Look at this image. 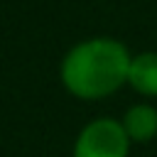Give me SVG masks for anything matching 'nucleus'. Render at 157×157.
<instances>
[{
	"instance_id": "nucleus-3",
	"label": "nucleus",
	"mask_w": 157,
	"mask_h": 157,
	"mask_svg": "<svg viewBox=\"0 0 157 157\" xmlns=\"http://www.w3.org/2000/svg\"><path fill=\"white\" fill-rule=\"evenodd\" d=\"M128 86L145 98H157V52L155 49L132 54L130 69H128Z\"/></svg>"
},
{
	"instance_id": "nucleus-4",
	"label": "nucleus",
	"mask_w": 157,
	"mask_h": 157,
	"mask_svg": "<svg viewBox=\"0 0 157 157\" xmlns=\"http://www.w3.org/2000/svg\"><path fill=\"white\" fill-rule=\"evenodd\" d=\"M120 125L130 142H150L157 137V108L150 103H135L125 110Z\"/></svg>"
},
{
	"instance_id": "nucleus-1",
	"label": "nucleus",
	"mask_w": 157,
	"mask_h": 157,
	"mask_svg": "<svg viewBox=\"0 0 157 157\" xmlns=\"http://www.w3.org/2000/svg\"><path fill=\"white\" fill-rule=\"evenodd\" d=\"M130 49L115 37H88L76 42L59 64V78L69 96L101 101L128 86Z\"/></svg>"
},
{
	"instance_id": "nucleus-2",
	"label": "nucleus",
	"mask_w": 157,
	"mask_h": 157,
	"mask_svg": "<svg viewBox=\"0 0 157 157\" xmlns=\"http://www.w3.org/2000/svg\"><path fill=\"white\" fill-rule=\"evenodd\" d=\"M130 145L120 120L96 118L78 130L71 157H130Z\"/></svg>"
}]
</instances>
